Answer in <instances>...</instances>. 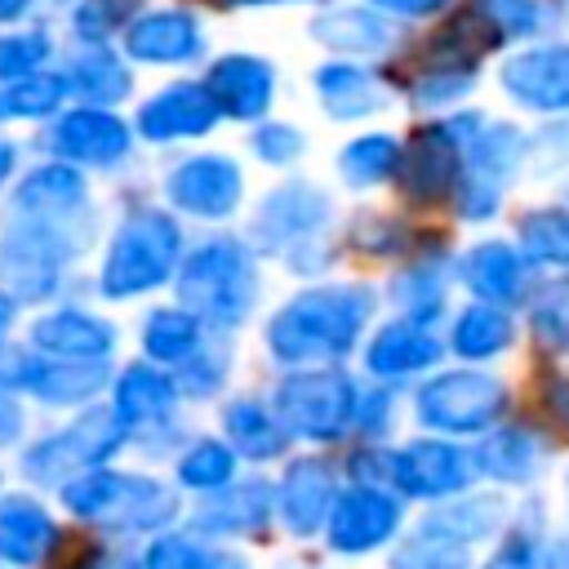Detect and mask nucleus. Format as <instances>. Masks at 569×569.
<instances>
[{
	"label": "nucleus",
	"instance_id": "1",
	"mask_svg": "<svg viewBox=\"0 0 569 569\" xmlns=\"http://www.w3.org/2000/svg\"><path fill=\"white\" fill-rule=\"evenodd\" d=\"M369 316V293L365 289H325V293H302L284 311H276L267 338L280 360H329L351 347Z\"/></svg>",
	"mask_w": 569,
	"mask_h": 569
},
{
	"label": "nucleus",
	"instance_id": "2",
	"mask_svg": "<svg viewBox=\"0 0 569 569\" xmlns=\"http://www.w3.org/2000/svg\"><path fill=\"white\" fill-rule=\"evenodd\" d=\"M253 267L236 240L200 244L178 271V298L213 325H236L253 307Z\"/></svg>",
	"mask_w": 569,
	"mask_h": 569
},
{
	"label": "nucleus",
	"instance_id": "3",
	"mask_svg": "<svg viewBox=\"0 0 569 569\" xmlns=\"http://www.w3.org/2000/svg\"><path fill=\"white\" fill-rule=\"evenodd\" d=\"M178 262V227L169 213L160 209H138L124 218L120 236L111 240L107 267H102V293L111 298H129L142 289H156L160 280H169Z\"/></svg>",
	"mask_w": 569,
	"mask_h": 569
},
{
	"label": "nucleus",
	"instance_id": "4",
	"mask_svg": "<svg viewBox=\"0 0 569 569\" xmlns=\"http://www.w3.org/2000/svg\"><path fill=\"white\" fill-rule=\"evenodd\" d=\"M124 431H129V422H124L116 409H89V413H80L76 422H67L58 436L40 440V445L22 458V467H27V476L40 480V485L76 480V476L93 471L102 458H111V453L124 445Z\"/></svg>",
	"mask_w": 569,
	"mask_h": 569
},
{
	"label": "nucleus",
	"instance_id": "5",
	"mask_svg": "<svg viewBox=\"0 0 569 569\" xmlns=\"http://www.w3.org/2000/svg\"><path fill=\"white\" fill-rule=\"evenodd\" d=\"M76 249H80V240L67 236V222L22 218L0 240V276H4V284L18 298L40 302V298L53 293L58 271H62V258L76 253Z\"/></svg>",
	"mask_w": 569,
	"mask_h": 569
},
{
	"label": "nucleus",
	"instance_id": "6",
	"mask_svg": "<svg viewBox=\"0 0 569 569\" xmlns=\"http://www.w3.org/2000/svg\"><path fill=\"white\" fill-rule=\"evenodd\" d=\"M276 413L298 436L333 440L356 413V387L342 373H293L276 387Z\"/></svg>",
	"mask_w": 569,
	"mask_h": 569
},
{
	"label": "nucleus",
	"instance_id": "7",
	"mask_svg": "<svg viewBox=\"0 0 569 569\" xmlns=\"http://www.w3.org/2000/svg\"><path fill=\"white\" fill-rule=\"evenodd\" d=\"M502 409V382L489 373H440L422 387L418 413L440 431H476Z\"/></svg>",
	"mask_w": 569,
	"mask_h": 569
},
{
	"label": "nucleus",
	"instance_id": "8",
	"mask_svg": "<svg viewBox=\"0 0 569 569\" xmlns=\"http://www.w3.org/2000/svg\"><path fill=\"white\" fill-rule=\"evenodd\" d=\"M107 382L102 365H80V360H36V356H4L0 360V387H27L40 400L53 405H80Z\"/></svg>",
	"mask_w": 569,
	"mask_h": 569
},
{
	"label": "nucleus",
	"instance_id": "9",
	"mask_svg": "<svg viewBox=\"0 0 569 569\" xmlns=\"http://www.w3.org/2000/svg\"><path fill=\"white\" fill-rule=\"evenodd\" d=\"M405 196L413 200H440L458 182V129L449 124H427L413 133L405 160H396Z\"/></svg>",
	"mask_w": 569,
	"mask_h": 569
},
{
	"label": "nucleus",
	"instance_id": "10",
	"mask_svg": "<svg viewBox=\"0 0 569 569\" xmlns=\"http://www.w3.org/2000/svg\"><path fill=\"white\" fill-rule=\"evenodd\" d=\"M169 196L187 213L222 218L240 204V169L227 156H196L169 173Z\"/></svg>",
	"mask_w": 569,
	"mask_h": 569
},
{
	"label": "nucleus",
	"instance_id": "11",
	"mask_svg": "<svg viewBox=\"0 0 569 569\" xmlns=\"http://www.w3.org/2000/svg\"><path fill=\"white\" fill-rule=\"evenodd\" d=\"M53 151L67 156V160H89V164H111L129 151V129L124 120H116L111 111H67L53 133H49Z\"/></svg>",
	"mask_w": 569,
	"mask_h": 569
},
{
	"label": "nucleus",
	"instance_id": "12",
	"mask_svg": "<svg viewBox=\"0 0 569 569\" xmlns=\"http://www.w3.org/2000/svg\"><path fill=\"white\" fill-rule=\"evenodd\" d=\"M520 133L516 129H489L476 147H471V164L462 178V213L467 218H485L498 209V187L511 173L516 156H520Z\"/></svg>",
	"mask_w": 569,
	"mask_h": 569
},
{
	"label": "nucleus",
	"instance_id": "13",
	"mask_svg": "<svg viewBox=\"0 0 569 569\" xmlns=\"http://www.w3.org/2000/svg\"><path fill=\"white\" fill-rule=\"evenodd\" d=\"M502 84L516 102L525 107H542V111H560L569 107V49H533V53H516L502 67Z\"/></svg>",
	"mask_w": 569,
	"mask_h": 569
},
{
	"label": "nucleus",
	"instance_id": "14",
	"mask_svg": "<svg viewBox=\"0 0 569 569\" xmlns=\"http://www.w3.org/2000/svg\"><path fill=\"white\" fill-rule=\"evenodd\" d=\"M204 93L227 116H240V120L262 116L271 102V67L262 58H249V53H227L209 67Z\"/></svg>",
	"mask_w": 569,
	"mask_h": 569
},
{
	"label": "nucleus",
	"instance_id": "15",
	"mask_svg": "<svg viewBox=\"0 0 569 569\" xmlns=\"http://www.w3.org/2000/svg\"><path fill=\"white\" fill-rule=\"evenodd\" d=\"M218 120V107L213 98L204 93V84H173L164 93H156L142 111H138V129L156 142H169V138H196V133H209Z\"/></svg>",
	"mask_w": 569,
	"mask_h": 569
},
{
	"label": "nucleus",
	"instance_id": "16",
	"mask_svg": "<svg viewBox=\"0 0 569 569\" xmlns=\"http://www.w3.org/2000/svg\"><path fill=\"white\" fill-rule=\"evenodd\" d=\"M396 502L378 489H351L347 498H338L333 516H329V542L333 551H365V547H378L391 529H396Z\"/></svg>",
	"mask_w": 569,
	"mask_h": 569
},
{
	"label": "nucleus",
	"instance_id": "17",
	"mask_svg": "<svg viewBox=\"0 0 569 569\" xmlns=\"http://www.w3.org/2000/svg\"><path fill=\"white\" fill-rule=\"evenodd\" d=\"M36 347L44 356H58V360H80V365H98L111 342H116V329L89 311H53V316H40L36 329H31Z\"/></svg>",
	"mask_w": 569,
	"mask_h": 569
},
{
	"label": "nucleus",
	"instance_id": "18",
	"mask_svg": "<svg viewBox=\"0 0 569 569\" xmlns=\"http://www.w3.org/2000/svg\"><path fill=\"white\" fill-rule=\"evenodd\" d=\"M391 471H396L400 489L422 493V498H440V493H453V489L467 485V458L453 445H440V440L409 445L405 453L391 458Z\"/></svg>",
	"mask_w": 569,
	"mask_h": 569
},
{
	"label": "nucleus",
	"instance_id": "19",
	"mask_svg": "<svg viewBox=\"0 0 569 569\" xmlns=\"http://www.w3.org/2000/svg\"><path fill=\"white\" fill-rule=\"evenodd\" d=\"M84 204V178L67 164H40L22 178L13 209L22 218H44V222H67Z\"/></svg>",
	"mask_w": 569,
	"mask_h": 569
},
{
	"label": "nucleus",
	"instance_id": "20",
	"mask_svg": "<svg viewBox=\"0 0 569 569\" xmlns=\"http://www.w3.org/2000/svg\"><path fill=\"white\" fill-rule=\"evenodd\" d=\"M329 502H333L329 467H320L316 458H298L284 471V485H280V516H284V525L293 533H311L329 516Z\"/></svg>",
	"mask_w": 569,
	"mask_h": 569
},
{
	"label": "nucleus",
	"instance_id": "21",
	"mask_svg": "<svg viewBox=\"0 0 569 569\" xmlns=\"http://www.w3.org/2000/svg\"><path fill=\"white\" fill-rule=\"evenodd\" d=\"M124 49L142 62H187L200 53V27L187 13H147L129 27Z\"/></svg>",
	"mask_w": 569,
	"mask_h": 569
},
{
	"label": "nucleus",
	"instance_id": "22",
	"mask_svg": "<svg viewBox=\"0 0 569 569\" xmlns=\"http://www.w3.org/2000/svg\"><path fill=\"white\" fill-rule=\"evenodd\" d=\"M53 547V520L31 498H0V560L36 565Z\"/></svg>",
	"mask_w": 569,
	"mask_h": 569
},
{
	"label": "nucleus",
	"instance_id": "23",
	"mask_svg": "<svg viewBox=\"0 0 569 569\" xmlns=\"http://www.w3.org/2000/svg\"><path fill=\"white\" fill-rule=\"evenodd\" d=\"M178 511L173 489L156 485V480H138V476H120V489L111 498V507L102 511L107 525L116 529H156Z\"/></svg>",
	"mask_w": 569,
	"mask_h": 569
},
{
	"label": "nucleus",
	"instance_id": "24",
	"mask_svg": "<svg viewBox=\"0 0 569 569\" xmlns=\"http://www.w3.org/2000/svg\"><path fill=\"white\" fill-rule=\"evenodd\" d=\"M325 218V200L307 187H289V191H276L262 213H258V240L267 249H280L289 236H307L316 222Z\"/></svg>",
	"mask_w": 569,
	"mask_h": 569
},
{
	"label": "nucleus",
	"instance_id": "25",
	"mask_svg": "<svg viewBox=\"0 0 569 569\" xmlns=\"http://www.w3.org/2000/svg\"><path fill=\"white\" fill-rule=\"evenodd\" d=\"M520 276H525L520 258H516L507 244H498V240L476 244V249L462 258V280H467L480 298H489V302H511V298L520 293Z\"/></svg>",
	"mask_w": 569,
	"mask_h": 569
},
{
	"label": "nucleus",
	"instance_id": "26",
	"mask_svg": "<svg viewBox=\"0 0 569 569\" xmlns=\"http://www.w3.org/2000/svg\"><path fill=\"white\" fill-rule=\"evenodd\" d=\"M440 356L436 338L418 325H387L373 347H369V369L382 373V378H396V373H409V369H422Z\"/></svg>",
	"mask_w": 569,
	"mask_h": 569
},
{
	"label": "nucleus",
	"instance_id": "27",
	"mask_svg": "<svg viewBox=\"0 0 569 569\" xmlns=\"http://www.w3.org/2000/svg\"><path fill=\"white\" fill-rule=\"evenodd\" d=\"M173 409V382L156 369H124V378L116 382V413L124 422H151V418H164Z\"/></svg>",
	"mask_w": 569,
	"mask_h": 569
},
{
	"label": "nucleus",
	"instance_id": "28",
	"mask_svg": "<svg viewBox=\"0 0 569 569\" xmlns=\"http://www.w3.org/2000/svg\"><path fill=\"white\" fill-rule=\"evenodd\" d=\"M267 516H271V493H267V485H240V489L222 493L218 502H209V507L200 511V529H213V533H244V529H258Z\"/></svg>",
	"mask_w": 569,
	"mask_h": 569
},
{
	"label": "nucleus",
	"instance_id": "29",
	"mask_svg": "<svg viewBox=\"0 0 569 569\" xmlns=\"http://www.w3.org/2000/svg\"><path fill=\"white\" fill-rule=\"evenodd\" d=\"M316 84L333 116H365L382 102V93H373V80L360 67H325L316 76Z\"/></svg>",
	"mask_w": 569,
	"mask_h": 569
},
{
	"label": "nucleus",
	"instance_id": "30",
	"mask_svg": "<svg viewBox=\"0 0 569 569\" xmlns=\"http://www.w3.org/2000/svg\"><path fill=\"white\" fill-rule=\"evenodd\" d=\"M502 40V27L489 18V13H480V9H471V13H458L449 27H440L436 36H431V53H458V58H480V53H489L493 44Z\"/></svg>",
	"mask_w": 569,
	"mask_h": 569
},
{
	"label": "nucleus",
	"instance_id": "31",
	"mask_svg": "<svg viewBox=\"0 0 569 569\" xmlns=\"http://www.w3.org/2000/svg\"><path fill=\"white\" fill-rule=\"evenodd\" d=\"M507 342H511V320L498 307H471V311H462V320L453 329V347L462 356H476V360L502 351Z\"/></svg>",
	"mask_w": 569,
	"mask_h": 569
},
{
	"label": "nucleus",
	"instance_id": "32",
	"mask_svg": "<svg viewBox=\"0 0 569 569\" xmlns=\"http://www.w3.org/2000/svg\"><path fill=\"white\" fill-rule=\"evenodd\" d=\"M142 342L156 360H187L200 347V325L191 311H156L142 329Z\"/></svg>",
	"mask_w": 569,
	"mask_h": 569
},
{
	"label": "nucleus",
	"instance_id": "33",
	"mask_svg": "<svg viewBox=\"0 0 569 569\" xmlns=\"http://www.w3.org/2000/svg\"><path fill=\"white\" fill-rule=\"evenodd\" d=\"M311 31H316V40H325L329 49H342V53H369V49H382V40H387V27L369 13H325Z\"/></svg>",
	"mask_w": 569,
	"mask_h": 569
},
{
	"label": "nucleus",
	"instance_id": "34",
	"mask_svg": "<svg viewBox=\"0 0 569 569\" xmlns=\"http://www.w3.org/2000/svg\"><path fill=\"white\" fill-rule=\"evenodd\" d=\"M227 431H231V440L244 449V453H253V458H271V453H280V427H276V418L262 409V405H253V400H236L231 409H227Z\"/></svg>",
	"mask_w": 569,
	"mask_h": 569
},
{
	"label": "nucleus",
	"instance_id": "35",
	"mask_svg": "<svg viewBox=\"0 0 569 569\" xmlns=\"http://www.w3.org/2000/svg\"><path fill=\"white\" fill-rule=\"evenodd\" d=\"M525 253L538 262H565L569 267V213L565 209H538L520 222Z\"/></svg>",
	"mask_w": 569,
	"mask_h": 569
},
{
	"label": "nucleus",
	"instance_id": "36",
	"mask_svg": "<svg viewBox=\"0 0 569 569\" xmlns=\"http://www.w3.org/2000/svg\"><path fill=\"white\" fill-rule=\"evenodd\" d=\"M396 160H400L396 142L382 138V133H369V138H356L342 151V178L356 182V187H369V182H382L396 169Z\"/></svg>",
	"mask_w": 569,
	"mask_h": 569
},
{
	"label": "nucleus",
	"instance_id": "37",
	"mask_svg": "<svg viewBox=\"0 0 569 569\" xmlns=\"http://www.w3.org/2000/svg\"><path fill=\"white\" fill-rule=\"evenodd\" d=\"M71 80H76L80 93H89L93 102H116V98L129 93V71H124V62H120L116 53H102V49L84 53V58L76 62Z\"/></svg>",
	"mask_w": 569,
	"mask_h": 569
},
{
	"label": "nucleus",
	"instance_id": "38",
	"mask_svg": "<svg viewBox=\"0 0 569 569\" xmlns=\"http://www.w3.org/2000/svg\"><path fill=\"white\" fill-rule=\"evenodd\" d=\"M467 565V551L458 538H445L436 529H427L422 538L405 542L396 556H391V569H462Z\"/></svg>",
	"mask_w": 569,
	"mask_h": 569
},
{
	"label": "nucleus",
	"instance_id": "39",
	"mask_svg": "<svg viewBox=\"0 0 569 569\" xmlns=\"http://www.w3.org/2000/svg\"><path fill=\"white\" fill-rule=\"evenodd\" d=\"M67 93V80L40 76V80H13V89H0V116H49Z\"/></svg>",
	"mask_w": 569,
	"mask_h": 569
},
{
	"label": "nucleus",
	"instance_id": "40",
	"mask_svg": "<svg viewBox=\"0 0 569 569\" xmlns=\"http://www.w3.org/2000/svg\"><path fill=\"white\" fill-rule=\"evenodd\" d=\"M480 467L498 480H525L533 467V445L520 431H502L489 445H480Z\"/></svg>",
	"mask_w": 569,
	"mask_h": 569
},
{
	"label": "nucleus",
	"instance_id": "41",
	"mask_svg": "<svg viewBox=\"0 0 569 569\" xmlns=\"http://www.w3.org/2000/svg\"><path fill=\"white\" fill-rule=\"evenodd\" d=\"M231 449H222V445H196L187 458H182V467H178V476H182V485H191V489H222L227 480H231Z\"/></svg>",
	"mask_w": 569,
	"mask_h": 569
},
{
	"label": "nucleus",
	"instance_id": "42",
	"mask_svg": "<svg viewBox=\"0 0 569 569\" xmlns=\"http://www.w3.org/2000/svg\"><path fill=\"white\" fill-rule=\"evenodd\" d=\"M49 53V40L40 31L0 36V80H27Z\"/></svg>",
	"mask_w": 569,
	"mask_h": 569
},
{
	"label": "nucleus",
	"instance_id": "43",
	"mask_svg": "<svg viewBox=\"0 0 569 569\" xmlns=\"http://www.w3.org/2000/svg\"><path fill=\"white\" fill-rule=\"evenodd\" d=\"M133 4H138V0H84V4L76 9V31H80L84 40H102V36H111V31L133 13Z\"/></svg>",
	"mask_w": 569,
	"mask_h": 569
},
{
	"label": "nucleus",
	"instance_id": "44",
	"mask_svg": "<svg viewBox=\"0 0 569 569\" xmlns=\"http://www.w3.org/2000/svg\"><path fill=\"white\" fill-rule=\"evenodd\" d=\"M147 569H218V560L187 538H160L147 551Z\"/></svg>",
	"mask_w": 569,
	"mask_h": 569
},
{
	"label": "nucleus",
	"instance_id": "45",
	"mask_svg": "<svg viewBox=\"0 0 569 569\" xmlns=\"http://www.w3.org/2000/svg\"><path fill=\"white\" fill-rule=\"evenodd\" d=\"M253 147H258L262 160L280 164V160H293V156L302 151V138H298L293 129H284V124H262V129L253 133Z\"/></svg>",
	"mask_w": 569,
	"mask_h": 569
},
{
	"label": "nucleus",
	"instance_id": "46",
	"mask_svg": "<svg viewBox=\"0 0 569 569\" xmlns=\"http://www.w3.org/2000/svg\"><path fill=\"white\" fill-rule=\"evenodd\" d=\"M533 320H538V329H547L551 338H569V284L547 289L542 302L533 307Z\"/></svg>",
	"mask_w": 569,
	"mask_h": 569
},
{
	"label": "nucleus",
	"instance_id": "47",
	"mask_svg": "<svg viewBox=\"0 0 569 569\" xmlns=\"http://www.w3.org/2000/svg\"><path fill=\"white\" fill-rule=\"evenodd\" d=\"M489 569H551V556L533 542V538H511L493 560Z\"/></svg>",
	"mask_w": 569,
	"mask_h": 569
},
{
	"label": "nucleus",
	"instance_id": "48",
	"mask_svg": "<svg viewBox=\"0 0 569 569\" xmlns=\"http://www.w3.org/2000/svg\"><path fill=\"white\" fill-rule=\"evenodd\" d=\"M53 542H58L62 551H53L49 569H93V560H98V547H93L89 538H76V533L58 538V533H53Z\"/></svg>",
	"mask_w": 569,
	"mask_h": 569
},
{
	"label": "nucleus",
	"instance_id": "49",
	"mask_svg": "<svg viewBox=\"0 0 569 569\" xmlns=\"http://www.w3.org/2000/svg\"><path fill=\"white\" fill-rule=\"evenodd\" d=\"M467 80H471V71H462V67H449V71H436V76H427V80H422V89H418V98H422V102H445V98H453V93H462V89H467Z\"/></svg>",
	"mask_w": 569,
	"mask_h": 569
},
{
	"label": "nucleus",
	"instance_id": "50",
	"mask_svg": "<svg viewBox=\"0 0 569 569\" xmlns=\"http://www.w3.org/2000/svg\"><path fill=\"white\" fill-rule=\"evenodd\" d=\"M22 431V413H18V400L9 396V387H0V445H13Z\"/></svg>",
	"mask_w": 569,
	"mask_h": 569
},
{
	"label": "nucleus",
	"instance_id": "51",
	"mask_svg": "<svg viewBox=\"0 0 569 569\" xmlns=\"http://www.w3.org/2000/svg\"><path fill=\"white\" fill-rule=\"evenodd\" d=\"M373 4L396 9V13H427V9H436V4H445V0H373Z\"/></svg>",
	"mask_w": 569,
	"mask_h": 569
},
{
	"label": "nucleus",
	"instance_id": "52",
	"mask_svg": "<svg viewBox=\"0 0 569 569\" xmlns=\"http://www.w3.org/2000/svg\"><path fill=\"white\" fill-rule=\"evenodd\" d=\"M551 409H556V418L569 427V382H556V387H551Z\"/></svg>",
	"mask_w": 569,
	"mask_h": 569
},
{
	"label": "nucleus",
	"instance_id": "53",
	"mask_svg": "<svg viewBox=\"0 0 569 569\" xmlns=\"http://www.w3.org/2000/svg\"><path fill=\"white\" fill-rule=\"evenodd\" d=\"M22 9H27V0H0V22H4V18H18Z\"/></svg>",
	"mask_w": 569,
	"mask_h": 569
},
{
	"label": "nucleus",
	"instance_id": "54",
	"mask_svg": "<svg viewBox=\"0 0 569 569\" xmlns=\"http://www.w3.org/2000/svg\"><path fill=\"white\" fill-rule=\"evenodd\" d=\"M9 169H13V147L0 142V178H9Z\"/></svg>",
	"mask_w": 569,
	"mask_h": 569
},
{
	"label": "nucleus",
	"instance_id": "55",
	"mask_svg": "<svg viewBox=\"0 0 569 569\" xmlns=\"http://www.w3.org/2000/svg\"><path fill=\"white\" fill-rule=\"evenodd\" d=\"M9 320H13V302H9L4 293H0V333L9 329Z\"/></svg>",
	"mask_w": 569,
	"mask_h": 569
},
{
	"label": "nucleus",
	"instance_id": "56",
	"mask_svg": "<svg viewBox=\"0 0 569 569\" xmlns=\"http://www.w3.org/2000/svg\"><path fill=\"white\" fill-rule=\"evenodd\" d=\"M102 569H138V565H133V560H120V556H116V560H107Z\"/></svg>",
	"mask_w": 569,
	"mask_h": 569
},
{
	"label": "nucleus",
	"instance_id": "57",
	"mask_svg": "<svg viewBox=\"0 0 569 569\" xmlns=\"http://www.w3.org/2000/svg\"><path fill=\"white\" fill-rule=\"evenodd\" d=\"M227 4H271V0H227Z\"/></svg>",
	"mask_w": 569,
	"mask_h": 569
}]
</instances>
